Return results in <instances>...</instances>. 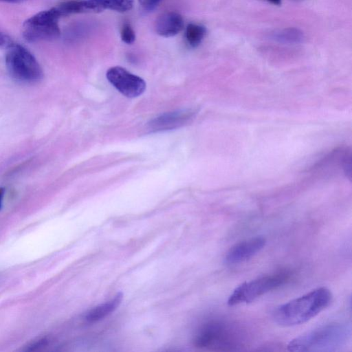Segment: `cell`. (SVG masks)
<instances>
[{
    "label": "cell",
    "mask_w": 352,
    "mask_h": 352,
    "mask_svg": "<svg viewBox=\"0 0 352 352\" xmlns=\"http://www.w3.org/2000/svg\"><path fill=\"white\" fill-rule=\"evenodd\" d=\"M1 1L10 2V3H17L24 0H0Z\"/></svg>",
    "instance_id": "obj_22"
},
{
    "label": "cell",
    "mask_w": 352,
    "mask_h": 352,
    "mask_svg": "<svg viewBox=\"0 0 352 352\" xmlns=\"http://www.w3.org/2000/svg\"><path fill=\"white\" fill-rule=\"evenodd\" d=\"M271 37L283 43H299L304 40L303 33L300 30L293 28L275 32L271 35Z\"/></svg>",
    "instance_id": "obj_13"
},
{
    "label": "cell",
    "mask_w": 352,
    "mask_h": 352,
    "mask_svg": "<svg viewBox=\"0 0 352 352\" xmlns=\"http://www.w3.org/2000/svg\"><path fill=\"white\" fill-rule=\"evenodd\" d=\"M184 28L182 16L173 11L166 12L160 15L155 23L157 34L164 37H171L177 34Z\"/></svg>",
    "instance_id": "obj_10"
},
{
    "label": "cell",
    "mask_w": 352,
    "mask_h": 352,
    "mask_svg": "<svg viewBox=\"0 0 352 352\" xmlns=\"http://www.w3.org/2000/svg\"><path fill=\"white\" fill-rule=\"evenodd\" d=\"M6 50V65L13 78L25 83H34L43 79L41 65L25 47L13 43Z\"/></svg>",
    "instance_id": "obj_3"
},
{
    "label": "cell",
    "mask_w": 352,
    "mask_h": 352,
    "mask_svg": "<svg viewBox=\"0 0 352 352\" xmlns=\"http://www.w3.org/2000/svg\"><path fill=\"white\" fill-rule=\"evenodd\" d=\"M48 342V340L46 338H41L34 342L30 343L27 347L25 351H35L40 347L45 346Z\"/></svg>",
    "instance_id": "obj_18"
},
{
    "label": "cell",
    "mask_w": 352,
    "mask_h": 352,
    "mask_svg": "<svg viewBox=\"0 0 352 352\" xmlns=\"http://www.w3.org/2000/svg\"><path fill=\"white\" fill-rule=\"evenodd\" d=\"M12 43L13 42L9 36L0 32V49H8Z\"/></svg>",
    "instance_id": "obj_19"
},
{
    "label": "cell",
    "mask_w": 352,
    "mask_h": 352,
    "mask_svg": "<svg viewBox=\"0 0 352 352\" xmlns=\"http://www.w3.org/2000/svg\"><path fill=\"white\" fill-rule=\"evenodd\" d=\"M267 1L276 6H279L281 3V0H266Z\"/></svg>",
    "instance_id": "obj_21"
},
{
    "label": "cell",
    "mask_w": 352,
    "mask_h": 352,
    "mask_svg": "<svg viewBox=\"0 0 352 352\" xmlns=\"http://www.w3.org/2000/svg\"><path fill=\"white\" fill-rule=\"evenodd\" d=\"M4 192H5V188H4L1 187V188H0V209H1V205H2V200H3V197Z\"/></svg>",
    "instance_id": "obj_20"
},
{
    "label": "cell",
    "mask_w": 352,
    "mask_h": 352,
    "mask_svg": "<svg viewBox=\"0 0 352 352\" xmlns=\"http://www.w3.org/2000/svg\"><path fill=\"white\" fill-rule=\"evenodd\" d=\"M60 17L56 7L31 16L23 25L24 38L33 43L58 38L60 34L58 21Z\"/></svg>",
    "instance_id": "obj_6"
},
{
    "label": "cell",
    "mask_w": 352,
    "mask_h": 352,
    "mask_svg": "<svg viewBox=\"0 0 352 352\" xmlns=\"http://www.w3.org/2000/svg\"><path fill=\"white\" fill-rule=\"evenodd\" d=\"M192 115L187 110L165 113L153 119L148 123V129L153 132L173 129L185 124Z\"/></svg>",
    "instance_id": "obj_9"
},
{
    "label": "cell",
    "mask_w": 352,
    "mask_h": 352,
    "mask_svg": "<svg viewBox=\"0 0 352 352\" xmlns=\"http://www.w3.org/2000/svg\"><path fill=\"white\" fill-rule=\"evenodd\" d=\"M266 239L261 236L251 237L232 246L225 256V263L235 265L245 262L257 253L265 245Z\"/></svg>",
    "instance_id": "obj_8"
},
{
    "label": "cell",
    "mask_w": 352,
    "mask_h": 352,
    "mask_svg": "<svg viewBox=\"0 0 352 352\" xmlns=\"http://www.w3.org/2000/svg\"><path fill=\"white\" fill-rule=\"evenodd\" d=\"M123 295L122 293H118L111 300L100 305L91 310L85 315V319L89 322L98 321L111 312H113L121 303Z\"/></svg>",
    "instance_id": "obj_12"
},
{
    "label": "cell",
    "mask_w": 352,
    "mask_h": 352,
    "mask_svg": "<svg viewBox=\"0 0 352 352\" xmlns=\"http://www.w3.org/2000/svg\"><path fill=\"white\" fill-rule=\"evenodd\" d=\"M195 346L201 349L228 350L236 346L238 336L228 324L210 320L201 326L193 339Z\"/></svg>",
    "instance_id": "obj_4"
},
{
    "label": "cell",
    "mask_w": 352,
    "mask_h": 352,
    "mask_svg": "<svg viewBox=\"0 0 352 352\" xmlns=\"http://www.w3.org/2000/svg\"><path fill=\"white\" fill-rule=\"evenodd\" d=\"M85 12H99L105 10L124 12L131 10L133 0H83Z\"/></svg>",
    "instance_id": "obj_11"
},
{
    "label": "cell",
    "mask_w": 352,
    "mask_h": 352,
    "mask_svg": "<svg viewBox=\"0 0 352 352\" xmlns=\"http://www.w3.org/2000/svg\"><path fill=\"white\" fill-rule=\"evenodd\" d=\"M162 0H138L140 6L146 11L153 10Z\"/></svg>",
    "instance_id": "obj_17"
},
{
    "label": "cell",
    "mask_w": 352,
    "mask_h": 352,
    "mask_svg": "<svg viewBox=\"0 0 352 352\" xmlns=\"http://www.w3.org/2000/svg\"><path fill=\"white\" fill-rule=\"evenodd\" d=\"M106 76L118 91L128 98L138 97L146 89V82L142 78L120 66L109 68Z\"/></svg>",
    "instance_id": "obj_7"
},
{
    "label": "cell",
    "mask_w": 352,
    "mask_h": 352,
    "mask_svg": "<svg viewBox=\"0 0 352 352\" xmlns=\"http://www.w3.org/2000/svg\"><path fill=\"white\" fill-rule=\"evenodd\" d=\"M206 33V28L196 23H189L186 28L185 38L192 47H197L204 39Z\"/></svg>",
    "instance_id": "obj_14"
},
{
    "label": "cell",
    "mask_w": 352,
    "mask_h": 352,
    "mask_svg": "<svg viewBox=\"0 0 352 352\" xmlns=\"http://www.w3.org/2000/svg\"><path fill=\"white\" fill-rule=\"evenodd\" d=\"M120 36L122 41L126 44H132L135 40V32L129 23H124L121 28Z\"/></svg>",
    "instance_id": "obj_16"
},
{
    "label": "cell",
    "mask_w": 352,
    "mask_h": 352,
    "mask_svg": "<svg viewBox=\"0 0 352 352\" xmlns=\"http://www.w3.org/2000/svg\"><path fill=\"white\" fill-rule=\"evenodd\" d=\"M332 300L333 295L329 289L318 287L276 307L272 312V318L283 327L298 325L325 309Z\"/></svg>",
    "instance_id": "obj_1"
},
{
    "label": "cell",
    "mask_w": 352,
    "mask_h": 352,
    "mask_svg": "<svg viewBox=\"0 0 352 352\" xmlns=\"http://www.w3.org/2000/svg\"><path fill=\"white\" fill-rule=\"evenodd\" d=\"M351 336L350 327L344 324L331 323L307 331L291 340L290 351H328L345 344Z\"/></svg>",
    "instance_id": "obj_2"
},
{
    "label": "cell",
    "mask_w": 352,
    "mask_h": 352,
    "mask_svg": "<svg viewBox=\"0 0 352 352\" xmlns=\"http://www.w3.org/2000/svg\"><path fill=\"white\" fill-rule=\"evenodd\" d=\"M289 278L287 272H279L245 282L236 287L228 299V305L250 303L263 294L285 284Z\"/></svg>",
    "instance_id": "obj_5"
},
{
    "label": "cell",
    "mask_w": 352,
    "mask_h": 352,
    "mask_svg": "<svg viewBox=\"0 0 352 352\" xmlns=\"http://www.w3.org/2000/svg\"><path fill=\"white\" fill-rule=\"evenodd\" d=\"M60 16L72 14L86 12L83 0H69L60 3L56 6Z\"/></svg>",
    "instance_id": "obj_15"
}]
</instances>
